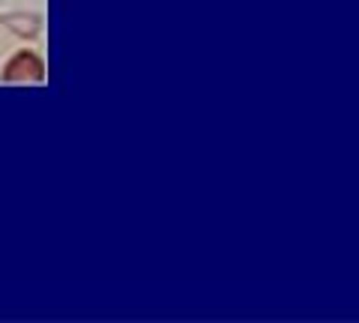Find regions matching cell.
<instances>
[{"label":"cell","instance_id":"obj_1","mask_svg":"<svg viewBox=\"0 0 359 323\" xmlns=\"http://www.w3.org/2000/svg\"><path fill=\"white\" fill-rule=\"evenodd\" d=\"M45 78H48L45 60L33 48H18L4 63V72H0L4 84H45Z\"/></svg>","mask_w":359,"mask_h":323},{"label":"cell","instance_id":"obj_2","mask_svg":"<svg viewBox=\"0 0 359 323\" xmlns=\"http://www.w3.org/2000/svg\"><path fill=\"white\" fill-rule=\"evenodd\" d=\"M0 25H6L21 39H33L42 30V18L39 15H0Z\"/></svg>","mask_w":359,"mask_h":323}]
</instances>
